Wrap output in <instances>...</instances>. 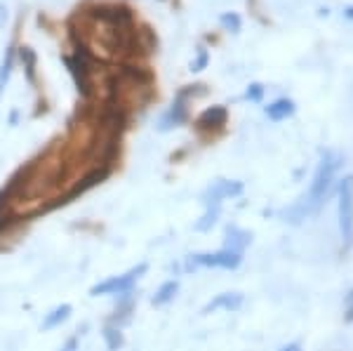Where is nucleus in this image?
Returning a JSON list of instances; mask_svg holds the SVG:
<instances>
[{"label":"nucleus","instance_id":"f257e3e1","mask_svg":"<svg viewBox=\"0 0 353 351\" xmlns=\"http://www.w3.org/2000/svg\"><path fill=\"white\" fill-rule=\"evenodd\" d=\"M339 166H341V156L334 154V151H325V154L321 156V163H318V168H316V174H313V179H311L309 191H306L294 205L283 210V219L290 224H301L306 217H311V214L325 203Z\"/></svg>","mask_w":353,"mask_h":351},{"label":"nucleus","instance_id":"f03ea898","mask_svg":"<svg viewBox=\"0 0 353 351\" xmlns=\"http://www.w3.org/2000/svg\"><path fill=\"white\" fill-rule=\"evenodd\" d=\"M146 271H149V264L139 262L137 267L125 271V274L109 276V279L94 283V285L90 288V295L92 297H118V295H125V292H132L137 283L146 276Z\"/></svg>","mask_w":353,"mask_h":351},{"label":"nucleus","instance_id":"7ed1b4c3","mask_svg":"<svg viewBox=\"0 0 353 351\" xmlns=\"http://www.w3.org/2000/svg\"><path fill=\"white\" fill-rule=\"evenodd\" d=\"M243 264V254L221 248L217 252H196L186 257V271H198V269H224V271H236Z\"/></svg>","mask_w":353,"mask_h":351},{"label":"nucleus","instance_id":"20e7f679","mask_svg":"<svg viewBox=\"0 0 353 351\" xmlns=\"http://www.w3.org/2000/svg\"><path fill=\"white\" fill-rule=\"evenodd\" d=\"M339 234L346 245H353V174L341 179L339 201H337Z\"/></svg>","mask_w":353,"mask_h":351},{"label":"nucleus","instance_id":"39448f33","mask_svg":"<svg viewBox=\"0 0 353 351\" xmlns=\"http://www.w3.org/2000/svg\"><path fill=\"white\" fill-rule=\"evenodd\" d=\"M243 191H245V186L243 182H238V179H217V182H212L203 191L201 201L205 208H219L221 210V203L229 201V198L243 196Z\"/></svg>","mask_w":353,"mask_h":351},{"label":"nucleus","instance_id":"423d86ee","mask_svg":"<svg viewBox=\"0 0 353 351\" xmlns=\"http://www.w3.org/2000/svg\"><path fill=\"white\" fill-rule=\"evenodd\" d=\"M66 66L68 71L73 73V78H76V85H78V92L83 94V97H88L90 94V88H92V81H90V59L88 54H85V50H78L76 57H66Z\"/></svg>","mask_w":353,"mask_h":351},{"label":"nucleus","instance_id":"0eeeda50","mask_svg":"<svg viewBox=\"0 0 353 351\" xmlns=\"http://www.w3.org/2000/svg\"><path fill=\"white\" fill-rule=\"evenodd\" d=\"M189 90H181L179 97L174 99V104L170 106L168 113L161 118V130H172V128H179L186 123L189 118Z\"/></svg>","mask_w":353,"mask_h":351},{"label":"nucleus","instance_id":"6e6552de","mask_svg":"<svg viewBox=\"0 0 353 351\" xmlns=\"http://www.w3.org/2000/svg\"><path fill=\"white\" fill-rule=\"evenodd\" d=\"M226 121H229L226 106H210V109H205L201 116H198L196 126L201 132H217V130L226 126Z\"/></svg>","mask_w":353,"mask_h":351},{"label":"nucleus","instance_id":"1a4fd4ad","mask_svg":"<svg viewBox=\"0 0 353 351\" xmlns=\"http://www.w3.org/2000/svg\"><path fill=\"white\" fill-rule=\"evenodd\" d=\"M245 304V297L241 292H221V295L212 297L203 307V314H212V311H238Z\"/></svg>","mask_w":353,"mask_h":351},{"label":"nucleus","instance_id":"9d476101","mask_svg":"<svg viewBox=\"0 0 353 351\" xmlns=\"http://www.w3.org/2000/svg\"><path fill=\"white\" fill-rule=\"evenodd\" d=\"M252 243V234L248 229H241L238 224H229L224 229V248L233 252H245V248Z\"/></svg>","mask_w":353,"mask_h":351},{"label":"nucleus","instance_id":"9b49d317","mask_svg":"<svg viewBox=\"0 0 353 351\" xmlns=\"http://www.w3.org/2000/svg\"><path fill=\"white\" fill-rule=\"evenodd\" d=\"M73 314V307L71 304H57L54 309H50L48 314L43 316V323H41V330L43 332H50V330H57L71 319Z\"/></svg>","mask_w":353,"mask_h":351},{"label":"nucleus","instance_id":"f8f14e48","mask_svg":"<svg viewBox=\"0 0 353 351\" xmlns=\"http://www.w3.org/2000/svg\"><path fill=\"white\" fill-rule=\"evenodd\" d=\"M132 311H134V295H132V292L118 295V304H116V309H113V316L109 319V323H116V325L123 328L125 321H130Z\"/></svg>","mask_w":353,"mask_h":351},{"label":"nucleus","instance_id":"ddd939ff","mask_svg":"<svg viewBox=\"0 0 353 351\" xmlns=\"http://www.w3.org/2000/svg\"><path fill=\"white\" fill-rule=\"evenodd\" d=\"M294 101L288 99V97H281L276 101H271L269 106H266V116L271 118V121H285V118H290L294 113Z\"/></svg>","mask_w":353,"mask_h":351},{"label":"nucleus","instance_id":"4468645a","mask_svg":"<svg viewBox=\"0 0 353 351\" xmlns=\"http://www.w3.org/2000/svg\"><path fill=\"white\" fill-rule=\"evenodd\" d=\"M176 292H179V281H176V279L165 281L163 285L158 288L156 292H153L151 304H153V307H165V304H170L176 297Z\"/></svg>","mask_w":353,"mask_h":351},{"label":"nucleus","instance_id":"2eb2a0df","mask_svg":"<svg viewBox=\"0 0 353 351\" xmlns=\"http://www.w3.org/2000/svg\"><path fill=\"white\" fill-rule=\"evenodd\" d=\"M101 337H104V344L109 351H121L125 347V335L123 328L116 323H106L104 330H101Z\"/></svg>","mask_w":353,"mask_h":351},{"label":"nucleus","instance_id":"dca6fc26","mask_svg":"<svg viewBox=\"0 0 353 351\" xmlns=\"http://www.w3.org/2000/svg\"><path fill=\"white\" fill-rule=\"evenodd\" d=\"M219 208H205V212H203V217L196 222V231H201V234H205V231H210L214 224H217V219H219Z\"/></svg>","mask_w":353,"mask_h":351},{"label":"nucleus","instance_id":"f3484780","mask_svg":"<svg viewBox=\"0 0 353 351\" xmlns=\"http://www.w3.org/2000/svg\"><path fill=\"white\" fill-rule=\"evenodd\" d=\"M12 64H14V52H12V48H8V52L3 57V64H0V94H3L10 76H12Z\"/></svg>","mask_w":353,"mask_h":351},{"label":"nucleus","instance_id":"a211bd4d","mask_svg":"<svg viewBox=\"0 0 353 351\" xmlns=\"http://www.w3.org/2000/svg\"><path fill=\"white\" fill-rule=\"evenodd\" d=\"M221 26L226 28V31H231V33H238L241 31V17H238L236 12H226V14H221Z\"/></svg>","mask_w":353,"mask_h":351},{"label":"nucleus","instance_id":"6ab92c4d","mask_svg":"<svg viewBox=\"0 0 353 351\" xmlns=\"http://www.w3.org/2000/svg\"><path fill=\"white\" fill-rule=\"evenodd\" d=\"M21 59L26 61V71H28V81H33V69H36V54L31 48H21Z\"/></svg>","mask_w":353,"mask_h":351},{"label":"nucleus","instance_id":"aec40b11","mask_svg":"<svg viewBox=\"0 0 353 351\" xmlns=\"http://www.w3.org/2000/svg\"><path fill=\"white\" fill-rule=\"evenodd\" d=\"M81 337H83V332H81V330L73 332V335L68 337L66 342L59 347V351H81Z\"/></svg>","mask_w":353,"mask_h":351},{"label":"nucleus","instance_id":"412c9836","mask_svg":"<svg viewBox=\"0 0 353 351\" xmlns=\"http://www.w3.org/2000/svg\"><path fill=\"white\" fill-rule=\"evenodd\" d=\"M245 97H248L250 101H261V97H264V88H261L259 83H252L248 88V92H245Z\"/></svg>","mask_w":353,"mask_h":351},{"label":"nucleus","instance_id":"4be33fe9","mask_svg":"<svg viewBox=\"0 0 353 351\" xmlns=\"http://www.w3.org/2000/svg\"><path fill=\"white\" fill-rule=\"evenodd\" d=\"M208 50H203L201 48V52H198V57H196V61H191V71H203L205 66H208Z\"/></svg>","mask_w":353,"mask_h":351},{"label":"nucleus","instance_id":"5701e85b","mask_svg":"<svg viewBox=\"0 0 353 351\" xmlns=\"http://www.w3.org/2000/svg\"><path fill=\"white\" fill-rule=\"evenodd\" d=\"M344 321L346 323H353V290L344 299Z\"/></svg>","mask_w":353,"mask_h":351},{"label":"nucleus","instance_id":"b1692460","mask_svg":"<svg viewBox=\"0 0 353 351\" xmlns=\"http://www.w3.org/2000/svg\"><path fill=\"white\" fill-rule=\"evenodd\" d=\"M278 351H301V344L299 342H292V344H285V347H281Z\"/></svg>","mask_w":353,"mask_h":351},{"label":"nucleus","instance_id":"393cba45","mask_svg":"<svg viewBox=\"0 0 353 351\" xmlns=\"http://www.w3.org/2000/svg\"><path fill=\"white\" fill-rule=\"evenodd\" d=\"M8 21V10H5V5H0V26Z\"/></svg>","mask_w":353,"mask_h":351},{"label":"nucleus","instance_id":"a878e982","mask_svg":"<svg viewBox=\"0 0 353 351\" xmlns=\"http://www.w3.org/2000/svg\"><path fill=\"white\" fill-rule=\"evenodd\" d=\"M346 17H353V8H349V10H346Z\"/></svg>","mask_w":353,"mask_h":351}]
</instances>
